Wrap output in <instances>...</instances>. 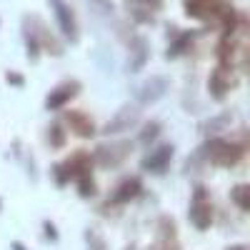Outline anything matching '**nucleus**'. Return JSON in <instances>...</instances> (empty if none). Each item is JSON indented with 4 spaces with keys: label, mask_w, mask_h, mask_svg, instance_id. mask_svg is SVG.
<instances>
[{
    "label": "nucleus",
    "mask_w": 250,
    "mask_h": 250,
    "mask_svg": "<svg viewBox=\"0 0 250 250\" xmlns=\"http://www.w3.org/2000/svg\"><path fill=\"white\" fill-rule=\"evenodd\" d=\"M203 155L208 163L213 165H220V168H233L238 165L245 155V145L243 143H233V140H220V138H213L203 145Z\"/></svg>",
    "instance_id": "f257e3e1"
},
{
    "label": "nucleus",
    "mask_w": 250,
    "mask_h": 250,
    "mask_svg": "<svg viewBox=\"0 0 250 250\" xmlns=\"http://www.w3.org/2000/svg\"><path fill=\"white\" fill-rule=\"evenodd\" d=\"M188 218H190V223L198 228V230H208V228H210V223H213V200H210L208 188L198 185L193 190V200H190Z\"/></svg>",
    "instance_id": "f03ea898"
},
{
    "label": "nucleus",
    "mask_w": 250,
    "mask_h": 250,
    "mask_svg": "<svg viewBox=\"0 0 250 250\" xmlns=\"http://www.w3.org/2000/svg\"><path fill=\"white\" fill-rule=\"evenodd\" d=\"M130 143H110V145H98L93 153V163H98L100 168H115L125 158L130 155Z\"/></svg>",
    "instance_id": "7ed1b4c3"
},
{
    "label": "nucleus",
    "mask_w": 250,
    "mask_h": 250,
    "mask_svg": "<svg viewBox=\"0 0 250 250\" xmlns=\"http://www.w3.org/2000/svg\"><path fill=\"white\" fill-rule=\"evenodd\" d=\"M173 153H175V148L173 145H158V148H153L148 155L143 158V163H140V168L145 170V173H153V175H163L165 170H168V165H170V160H173Z\"/></svg>",
    "instance_id": "20e7f679"
},
{
    "label": "nucleus",
    "mask_w": 250,
    "mask_h": 250,
    "mask_svg": "<svg viewBox=\"0 0 250 250\" xmlns=\"http://www.w3.org/2000/svg\"><path fill=\"white\" fill-rule=\"evenodd\" d=\"M50 5H53V13H55L58 25H60V33L65 35L70 43H75L80 33H78V20H75L73 8L65 3V0H50Z\"/></svg>",
    "instance_id": "39448f33"
},
{
    "label": "nucleus",
    "mask_w": 250,
    "mask_h": 250,
    "mask_svg": "<svg viewBox=\"0 0 250 250\" xmlns=\"http://www.w3.org/2000/svg\"><path fill=\"white\" fill-rule=\"evenodd\" d=\"M230 75H233V65H218L210 73V78H208V90H210V95L215 100H223L235 88V78H230Z\"/></svg>",
    "instance_id": "423d86ee"
},
{
    "label": "nucleus",
    "mask_w": 250,
    "mask_h": 250,
    "mask_svg": "<svg viewBox=\"0 0 250 250\" xmlns=\"http://www.w3.org/2000/svg\"><path fill=\"white\" fill-rule=\"evenodd\" d=\"M78 93H80V83H78V80H65V83H60L58 88H53V90L48 93L45 108H48V110H62Z\"/></svg>",
    "instance_id": "0eeeda50"
},
{
    "label": "nucleus",
    "mask_w": 250,
    "mask_h": 250,
    "mask_svg": "<svg viewBox=\"0 0 250 250\" xmlns=\"http://www.w3.org/2000/svg\"><path fill=\"white\" fill-rule=\"evenodd\" d=\"M155 250H180L178 225L170 215H160V220H158V245H155Z\"/></svg>",
    "instance_id": "6e6552de"
},
{
    "label": "nucleus",
    "mask_w": 250,
    "mask_h": 250,
    "mask_svg": "<svg viewBox=\"0 0 250 250\" xmlns=\"http://www.w3.org/2000/svg\"><path fill=\"white\" fill-rule=\"evenodd\" d=\"M138 120H140V110H138V108H123L113 120L105 123V128H103V135H118V133H125V130L135 128Z\"/></svg>",
    "instance_id": "1a4fd4ad"
},
{
    "label": "nucleus",
    "mask_w": 250,
    "mask_h": 250,
    "mask_svg": "<svg viewBox=\"0 0 250 250\" xmlns=\"http://www.w3.org/2000/svg\"><path fill=\"white\" fill-rule=\"evenodd\" d=\"M140 193H143V180L138 175H133V178H125V180H120L115 185V190L110 193V200L115 205H125V203L135 200Z\"/></svg>",
    "instance_id": "9d476101"
},
{
    "label": "nucleus",
    "mask_w": 250,
    "mask_h": 250,
    "mask_svg": "<svg viewBox=\"0 0 250 250\" xmlns=\"http://www.w3.org/2000/svg\"><path fill=\"white\" fill-rule=\"evenodd\" d=\"M62 170H65L68 180H75L83 173H93V155L88 150H75L65 163H62Z\"/></svg>",
    "instance_id": "9b49d317"
},
{
    "label": "nucleus",
    "mask_w": 250,
    "mask_h": 250,
    "mask_svg": "<svg viewBox=\"0 0 250 250\" xmlns=\"http://www.w3.org/2000/svg\"><path fill=\"white\" fill-rule=\"evenodd\" d=\"M65 123H68V128L78 135V138H93L95 135V123L88 113H83V110H68L65 113Z\"/></svg>",
    "instance_id": "f8f14e48"
},
{
    "label": "nucleus",
    "mask_w": 250,
    "mask_h": 250,
    "mask_svg": "<svg viewBox=\"0 0 250 250\" xmlns=\"http://www.w3.org/2000/svg\"><path fill=\"white\" fill-rule=\"evenodd\" d=\"M165 90H168V80L160 78V75H155V78H150V80H145L143 85L138 88V100H140V103H153V100H158Z\"/></svg>",
    "instance_id": "ddd939ff"
},
{
    "label": "nucleus",
    "mask_w": 250,
    "mask_h": 250,
    "mask_svg": "<svg viewBox=\"0 0 250 250\" xmlns=\"http://www.w3.org/2000/svg\"><path fill=\"white\" fill-rule=\"evenodd\" d=\"M230 200L238 205V210L248 213L250 210V188L248 185H235L230 190Z\"/></svg>",
    "instance_id": "4468645a"
},
{
    "label": "nucleus",
    "mask_w": 250,
    "mask_h": 250,
    "mask_svg": "<svg viewBox=\"0 0 250 250\" xmlns=\"http://www.w3.org/2000/svg\"><path fill=\"white\" fill-rule=\"evenodd\" d=\"M75 183H78V193H80V198H93V195L98 193L95 180H93V173H83V175H78Z\"/></svg>",
    "instance_id": "2eb2a0df"
},
{
    "label": "nucleus",
    "mask_w": 250,
    "mask_h": 250,
    "mask_svg": "<svg viewBox=\"0 0 250 250\" xmlns=\"http://www.w3.org/2000/svg\"><path fill=\"white\" fill-rule=\"evenodd\" d=\"M190 40H193V35H190V33L180 35V38L175 40V43L168 48V53H165V55H168V58H178V55H183L188 48H190Z\"/></svg>",
    "instance_id": "dca6fc26"
},
{
    "label": "nucleus",
    "mask_w": 250,
    "mask_h": 250,
    "mask_svg": "<svg viewBox=\"0 0 250 250\" xmlns=\"http://www.w3.org/2000/svg\"><path fill=\"white\" fill-rule=\"evenodd\" d=\"M48 143L53 148H62V145H65V130H62L60 123H53L48 128Z\"/></svg>",
    "instance_id": "f3484780"
},
{
    "label": "nucleus",
    "mask_w": 250,
    "mask_h": 250,
    "mask_svg": "<svg viewBox=\"0 0 250 250\" xmlns=\"http://www.w3.org/2000/svg\"><path fill=\"white\" fill-rule=\"evenodd\" d=\"M160 128H163V125H160L158 120L148 123V125H145V128H143V133H140V143H145V145H148L150 140H155V138L160 135Z\"/></svg>",
    "instance_id": "a211bd4d"
},
{
    "label": "nucleus",
    "mask_w": 250,
    "mask_h": 250,
    "mask_svg": "<svg viewBox=\"0 0 250 250\" xmlns=\"http://www.w3.org/2000/svg\"><path fill=\"white\" fill-rule=\"evenodd\" d=\"M85 243H88L90 250H105V240H103V235L98 230H93V228L85 230Z\"/></svg>",
    "instance_id": "6ab92c4d"
},
{
    "label": "nucleus",
    "mask_w": 250,
    "mask_h": 250,
    "mask_svg": "<svg viewBox=\"0 0 250 250\" xmlns=\"http://www.w3.org/2000/svg\"><path fill=\"white\" fill-rule=\"evenodd\" d=\"M5 80L10 83V85H15V88H23L25 85V80H23V75H18V73H5Z\"/></svg>",
    "instance_id": "aec40b11"
},
{
    "label": "nucleus",
    "mask_w": 250,
    "mask_h": 250,
    "mask_svg": "<svg viewBox=\"0 0 250 250\" xmlns=\"http://www.w3.org/2000/svg\"><path fill=\"white\" fill-rule=\"evenodd\" d=\"M43 230H45V238H50L53 243L58 240V230H55V225H53L50 220H45V223H43Z\"/></svg>",
    "instance_id": "412c9836"
},
{
    "label": "nucleus",
    "mask_w": 250,
    "mask_h": 250,
    "mask_svg": "<svg viewBox=\"0 0 250 250\" xmlns=\"http://www.w3.org/2000/svg\"><path fill=\"white\" fill-rule=\"evenodd\" d=\"M145 10H160L163 8V0H140Z\"/></svg>",
    "instance_id": "4be33fe9"
},
{
    "label": "nucleus",
    "mask_w": 250,
    "mask_h": 250,
    "mask_svg": "<svg viewBox=\"0 0 250 250\" xmlns=\"http://www.w3.org/2000/svg\"><path fill=\"white\" fill-rule=\"evenodd\" d=\"M10 250H25V245H23V243H13Z\"/></svg>",
    "instance_id": "5701e85b"
},
{
    "label": "nucleus",
    "mask_w": 250,
    "mask_h": 250,
    "mask_svg": "<svg viewBox=\"0 0 250 250\" xmlns=\"http://www.w3.org/2000/svg\"><path fill=\"white\" fill-rule=\"evenodd\" d=\"M228 250H248V248H245V245H230Z\"/></svg>",
    "instance_id": "b1692460"
}]
</instances>
